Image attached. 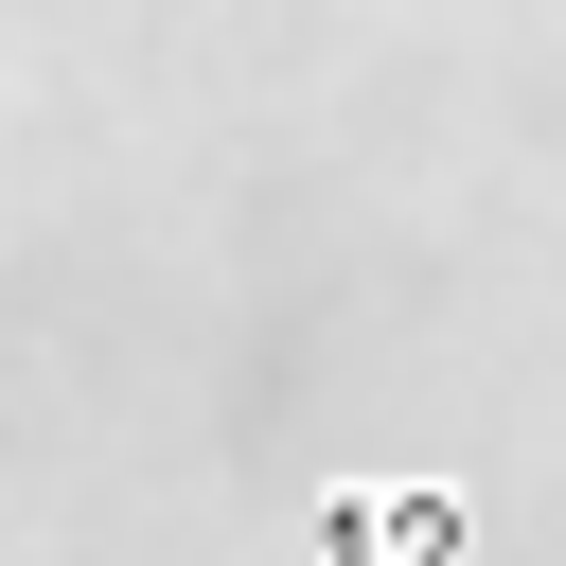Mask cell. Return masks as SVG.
<instances>
[{
    "mask_svg": "<svg viewBox=\"0 0 566 566\" xmlns=\"http://www.w3.org/2000/svg\"><path fill=\"white\" fill-rule=\"evenodd\" d=\"M318 548L336 566H460V495H336Z\"/></svg>",
    "mask_w": 566,
    "mask_h": 566,
    "instance_id": "obj_1",
    "label": "cell"
}]
</instances>
